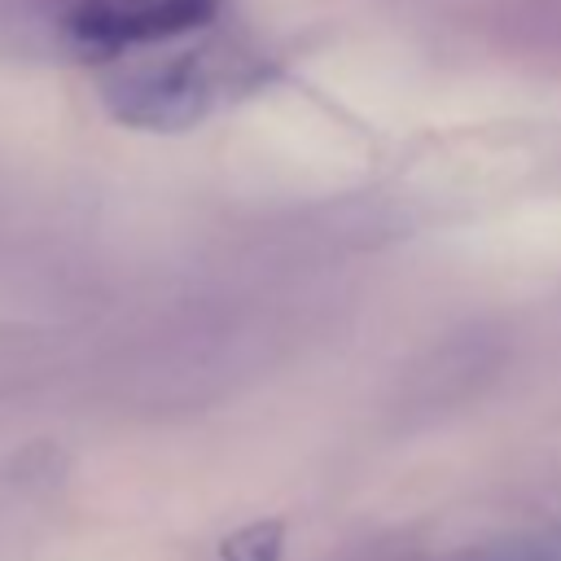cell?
I'll return each mask as SVG.
<instances>
[{
	"label": "cell",
	"mask_w": 561,
	"mask_h": 561,
	"mask_svg": "<svg viewBox=\"0 0 561 561\" xmlns=\"http://www.w3.org/2000/svg\"><path fill=\"white\" fill-rule=\"evenodd\" d=\"M285 526L280 522H250L219 543V561H280Z\"/></svg>",
	"instance_id": "obj_3"
},
{
	"label": "cell",
	"mask_w": 561,
	"mask_h": 561,
	"mask_svg": "<svg viewBox=\"0 0 561 561\" xmlns=\"http://www.w3.org/2000/svg\"><path fill=\"white\" fill-rule=\"evenodd\" d=\"M482 561H561V530H543V535H526V539L500 543Z\"/></svg>",
	"instance_id": "obj_4"
},
{
	"label": "cell",
	"mask_w": 561,
	"mask_h": 561,
	"mask_svg": "<svg viewBox=\"0 0 561 561\" xmlns=\"http://www.w3.org/2000/svg\"><path fill=\"white\" fill-rule=\"evenodd\" d=\"M219 0H70L61 31L92 57H127L215 22Z\"/></svg>",
	"instance_id": "obj_1"
},
{
	"label": "cell",
	"mask_w": 561,
	"mask_h": 561,
	"mask_svg": "<svg viewBox=\"0 0 561 561\" xmlns=\"http://www.w3.org/2000/svg\"><path fill=\"white\" fill-rule=\"evenodd\" d=\"M224 61L210 53H171L153 66H127L105 88L110 105L140 127H180L215 105L224 88Z\"/></svg>",
	"instance_id": "obj_2"
}]
</instances>
